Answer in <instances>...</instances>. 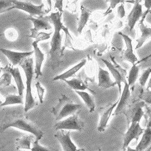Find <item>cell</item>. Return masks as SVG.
Segmentation results:
<instances>
[{
    "mask_svg": "<svg viewBox=\"0 0 151 151\" xmlns=\"http://www.w3.org/2000/svg\"><path fill=\"white\" fill-rule=\"evenodd\" d=\"M64 81L69 86V87L71 88L72 89H74L75 91H84L86 90H88L91 93L96 94L88 86L84 83V82L79 78H73L70 80L66 79L64 80Z\"/></svg>",
    "mask_w": 151,
    "mask_h": 151,
    "instance_id": "cell-23",
    "label": "cell"
},
{
    "mask_svg": "<svg viewBox=\"0 0 151 151\" xmlns=\"http://www.w3.org/2000/svg\"><path fill=\"white\" fill-rule=\"evenodd\" d=\"M32 46L34 47V53L35 55V70L34 73L35 74V78L37 79L39 77H43V75L42 72V66L44 60L45 55L41 51L40 48L38 45V42L34 41L32 43Z\"/></svg>",
    "mask_w": 151,
    "mask_h": 151,
    "instance_id": "cell-15",
    "label": "cell"
},
{
    "mask_svg": "<svg viewBox=\"0 0 151 151\" xmlns=\"http://www.w3.org/2000/svg\"><path fill=\"white\" fill-rule=\"evenodd\" d=\"M138 74H139V67L137 66V64H133V66L131 67V70L129 72V75L128 77V84L129 86V88L133 87L137 79Z\"/></svg>",
    "mask_w": 151,
    "mask_h": 151,
    "instance_id": "cell-27",
    "label": "cell"
},
{
    "mask_svg": "<svg viewBox=\"0 0 151 151\" xmlns=\"http://www.w3.org/2000/svg\"><path fill=\"white\" fill-rule=\"evenodd\" d=\"M9 128H14L33 134L35 139L39 141L44 133L38 126L31 122L26 115L20 111H12L8 113L0 124V133Z\"/></svg>",
    "mask_w": 151,
    "mask_h": 151,
    "instance_id": "cell-1",
    "label": "cell"
},
{
    "mask_svg": "<svg viewBox=\"0 0 151 151\" xmlns=\"http://www.w3.org/2000/svg\"><path fill=\"white\" fill-rule=\"evenodd\" d=\"M0 36H1V35H0Z\"/></svg>",
    "mask_w": 151,
    "mask_h": 151,
    "instance_id": "cell-45",
    "label": "cell"
},
{
    "mask_svg": "<svg viewBox=\"0 0 151 151\" xmlns=\"http://www.w3.org/2000/svg\"><path fill=\"white\" fill-rule=\"evenodd\" d=\"M150 74H151V68H148L146 70H144L142 72L141 77L139 78V84L142 87H144L146 86V82L147 81V79Z\"/></svg>",
    "mask_w": 151,
    "mask_h": 151,
    "instance_id": "cell-30",
    "label": "cell"
},
{
    "mask_svg": "<svg viewBox=\"0 0 151 151\" xmlns=\"http://www.w3.org/2000/svg\"><path fill=\"white\" fill-rule=\"evenodd\" d=\"M76 151H87V150H85L84 149H79Z\"/></svg>",
    "mask_w": 151,
    "mask_h": 151,
    "instance_id": "cell-44",
    "label": "cell"
},
{
    "mask_svg": "<svg viewBox=\"0 0 151 151\" xmlns=\"http://www.w3.org/2000/svg\"><path fill=\"white\" fill-rule=\"evenodd\" d=\"M62 13L59 11L52 12L48 16L50 22L54 26V34L50 42V50L48 52L50 55V65L52 69H55L58 65L59 60L61 57L62 54V37L61 30L65 27L63 24L61 22Z\"/></svg>",
    "mask_w": 151,
    "mask_h": 151,
    "instance_id": "cell-2",
    "label": "cell"
},
{
    "mask_svg": "<svg viewBox=\"0 0 151 151\" xmlns=\"http://www.w3.org/2000/svg\"><path fill=\"white\" fill-rule=\"evenodd\" d=\"M81 108L80 104H75L65 94H61L58 98V104L53 106L50 112L53 115L55 120L59 122L76 113Z\"/></svg>",
    "mask_w": 151,
    "mask_h": 151,
    "instance_id": "cell-4",
    "label": "cell"
},
{
    "mask_svg": "<svg viewBox=\"0 0 151 151\" xmlns=\"http://www.w3.org/2000/svg\"><path fill=\"white\" fill-rule=\"evenodd\" d=\"M39 141L35 139L33 142L32 145V149L30 150L31 151H53L48 148L41 146L39 143Z\"/></svg>",
    "mask_w": 151,
    "mask_h": 151,
    "instance_id": "cell-35",
    "label": "cell"
},
{
    "mask_svg": "<svg viewBox=\"0 0 151 151\" xmlns=\"http://www.w3.org/2000/svg\"><path fill=\"white\" fill-rule=\"evenodd\" d=\"M144 20L141 19L139 23V27L141 32V35L136 40L137 45L136 46V49L141 47L146 41L151 38V28L146 26L144 24Z\"/></svg>",
    "mask_w": 151,
    "mask_h": 151,
    "instance_id": "cell-22",
    "label": "cell"
},
{
    "mask_svg": "<svg viewBox=\"0 0 151 151\" xmlns=\"http://www.w3.org/2000/svg\"><path fill=\"white\" fill-rule=\"evenodd\" d=\"M139 97L142 101L151 105V90H146L143 91L139 95Z\"/></svg>",
    "mask_w": 151,
    "mask_h": 151,
    "instance_id": "cell-33",
    "label": "cell"
},
{
    "mask_svg": "<svg viewBox=\"0 0 151 151\" xmlns=\"http://www.w3.org/2000/svg\"><path fill=\"white\" fill-rule=\"evenodd\" d=\"M87 63L86 59H83L82 61H81L78 64L76 65L73 67H72L70 70L66 71V72L62 73L58 76H56L53 79V81H58V80H62L64 81L66 79H68L69 78H71L73 76H74L78 71H79L81 69L83 68Z\"/></svg>",
    "mask_w": 151,
    "mask_h": 151,
    "instance_id": "cell-21",
    "label": "cell"
},
{
    "mask_svg": "<svg viewBox=\"0 0 151 151\" xmlns=\"http://www.w3.org/2000/svg\"><path fill=\"white\" fill-rule=\"evenodd\" d=\"M33 58L28 57L24 59L19 65L24 71L26 78V97H25L24 111L27 112L38 105V103L34 99L32 94V84L34 79V67Z\"/></svg>",
    "mask_w": 151,
    "mask_h": 151,
    "instance_id": "cell-3",
    "label": "cell"
},
{
    "mask_svg": "<svg viewBox=\"0 0 151 151\" xmlns=\"http://www.w3.org/2000/svg\"><path fill=\"white\" fill-rule=\"evenodd\" d=\"M144 131V129L141 127L139 123H131L128 131L124 135L122 150L124 151L127 150L129 144L133 139L137 141L139 136L143 134Z\"/></svg>",
    "mask_w": 151,
    "mask_h": 151,
    "instance_id": "cell-8",
    "label": "cell"
},
{
    "mask_svg": "<svg viewBox=\"0 0 151 151\" xmlns=\"http://www.w3.org/2000/svg\"><path fill=\"white\" fill-rule=\"evenodd\" d=\"M118 104V100L114 104L109 105L107 106L101 107L99 110L100 113V121L98 125L97 130L100 133H102L105 130V128L107 126V123L110 118L111 115L113 110L116 107Z\"/></svg>",
    "mask_w": 151,
    "mask_h": 151,
    "instance_id": "cell-10",
    "label": "cell"
},
{
    "mask_svg": "<svg viewBox=\"0 0 151 151\" xmlns=\"http://www.w3.org/2000/svg\"><path fill=\"white\" fill-rule=\"evenodd\" d=\"M137 151H150L151 150V128L146 127L144 129L141 141L136 146Z\"/></svg>",
    "mask_w": 151,
    "mask_h": 151,
    "instance_id": "cell-19",
    "label": "cell"
},
{
    "mask_svg": "<svg viewBox=\"0 0 151 151\" xmlns=\"http://www.w3.org/2000/svg\"><path fill=\"white\" fill-rule=\"evenodd\" d=\"M117 14L118 17L120 19H123L125 16V10L124 8L123 3L121 4L117 8Z\"/></svg>",
    "mask_w": 151,
    "mask_h": 151,
    "instance_id": "cell-38",
    "label": "cell"
},
{
    "mask_svg": "<svg viewBox=\"0 0 151 151\" xmlns=\"http://www.w3.org/2000/svg\"><path fill=\"white\" fill-rule=\"evenodd\" d=\"M55 8H57L60 13L63 14V1H56Z\"/></svg>",
    "mask_w": 151,
    "mask_h": 151,
    "instance_id": "cell-39",
    "label": "cell"
},
{
    "mask_svg": "<svg viewBox=\"0 0 151 151\" xmlns=\"http://www.w3.org/2000/svg\"><path fill=\"white\" fill-rule=\"evenodd\" d=\"M142 14L143 12L142 5L139 3L135 4L127 18L128 25L129 27L130 31L133 29L136 22L140 19L141 17H142Z\"/></svg>",
    "mask_w": 151,
    "mask_h": 151,
    "instance_id": "cell-16",
    "label": "cell"
},
{
    "mask_svg": "<svg viewBox=\"0 0 151 151\" xmlns=\"http://www.w3.org/2000/svg\"><path fill=\"white\" fill-rule=\"evenodd\" d=\"M81 16L78 21V32L81 34L82 31L84 29L85 26L86 25L88 20H89V17L91 14V11L84 7V6H81Z\"/></svg>",
    "mask_w": 151,
    "mask_h": 151,
    "instance_id": "cell-24",
    "label": "cell"
},
{
    "mask_svg": "<svg viewBox=\"0 0 151 151\" xmlns=\"http://www.w3.org/2000/svg\"><path fill=\"white\" fill-rule=\"evenodd\" d=\"M144 6L147 8V11L151 12V0H145L144 1Z\"/></svg>",
    "mask_w": 151,
    "mask_h": 151,
    "instance_id": "cell-40",
    "label": "cell"
},
{
    "mask_svg": "<svg viewBox=\"0 0 151 151\" xmlns=\"http://www.w3.org/2000/svg\"><path fill=\"white\" fill-rule=\"evenodd\" d=\"M119 35H121L124 41L125 42L126 46H127V49L124 50L122 53V57L124 60L127 61L132 64H135L137 61V58L136 56L134 55L133 52V45H132V40L127 35L121 32H119Z\"/></svg>",
    "mask_w": 151,
    "mask_h": 151,
    "instance_id": "cell-14",
    "label": "cell"
},
{
    "mask_svg": "<svg viewBox=\"0 0 151 151\" xmlns=\"http://www.w3.org/2000/svg\"><path fill=\"white\" fill-rule=\"evenodd\" d=\"M151 57V53L149 55H148L147 56H146V57H145V58H144L142 60H141V61H139V62H137V63H136V64L137 65V64H139V63H142V62H144V61H146L147 60H148L149 58H150Z\"/></svg>",
    "mask_w": 151,
    "mask_h": 151,
    "instance_id": "cell-41",
    "label": "cell"
},
{
    "mask_svg": "<svg viewBox=\"0 0 151 151\" xmlns=\"http://www.w3.org/2000/svg\"><path fill=\"white\" fill-rule=\"evenodd\" d=\"M13 6L12 1L8 0H0V14L8 12V10Z\"/></svg>",
    "mask_w": 151,
    "mask_h": 151,
    "instance_id": "cell-31",
    "label": "cell"
},
{
    "mask_svg": "<svg viewBox=\"0 0 151 151\" xmlns=\"http://www.w3.org/2000/svg\"><path fill=\"white\" fill-rule=\"evenodd\" d=\"M127 151H137L136 149H133V148L130 147L129 146H128V147L127 148Z\"/></svg>",
    "mask_w": 151,
    "mask_h": 151,
    "instance_id": "cell-43",
    "label": "cell"
},
{
    "mask_svg": "<svg viewBox=\"0 0 151 151\" xmlns=\"http://www.w3.org/2000/svg\"><path fill=\"white\" fill-rule=\"evenodd\" d=\"M54 136L57 139L63 149V151H76L77 147L71 141L70 131L68 130H58Z\"/></svg>",
    "mask_w": 151,
    "mask_h": 151,
    "instance_id": "cell-9",
    "label": "cell"
},
{
    "mask_svg": "<svg viewBox=\"0 0 151 151\" xmlns=\"http://www.w3.org/2000/svg\"><path fill=\"white\" fill-rule=\"evenodd\" d=\"M1 70L3 72L4 71L8 72L9 73L11 74L12 77H13L15 83H16V86H17L18 95L22 96L24 91L25 89V87H24V84L23 83L22 78L21 77V74L19 68H17V67L13 68V66H12L7 65L4 68H2Z\"/></svg>",
    "mask_w": 151,
    "mask_h": 151,
    "instance_id": "cell-13",
    "label": "cell"
},
{
    "mask_svg": "<svg viewBox=\"0 0 151 151\" xmlns=\"http://www.w3.org/2000/svg\"><path fill=\"white\" fill-rule=\"evenodd\" d=\"M98 79V86L102 89H109V88L113 87L116 85L115 82H113L110 78L109 73L107 71L104 70L101 67H99Z\"/></svg>",
    "mask_w": 151,
    "mask_h": 151,
    "instance_id": "cell-17",
    "label": "cell"
},
{
    "mask_svg": "<svg viewBox=\"0 0 151 151\" xmlns=\"http://www.w3.org/2000/svg\"><path fill=\"white\" fill-rule=\"evenodd\" d=\"M35 87L37 89V95H38V97H39V102L40 104H43V98H44V93H45V88L42 86L39 81H37L35 83Z\"/></svg>",
    "mask_w": 151,
    "mask_h": 151,
    "instance_id": "cell-32",
    "label": "cell"
},
{
    "mask_svg": "<svg viewBox=\"0 0 151 151\" xmlns=\"http://www.w3.org/2000/svg\"><path fill=\"white\" fill-rule=\"evenodd\" d=\"M102 60L104 63V64L106 65V66L107 67V68L109 69V70L112 74L113 77L114 78V79L115 80V83H116V85L118 86L119 95H121L122 94V82L124 83V82L127 81L125 80L124 78H123V77L122 76V74L119 73V72L116 68V67L113 65L111 62L106 60H104V59H102Z\"/></svg>",
    "mask_w": 151,
    "mask_h": 151,
    "instance_id": "cell-20",
    "label": "cell"
},
{
    "mask_svg": "<svg viewBox=\"0 0 151 151\" xmlns=\"http://www.w3.org/2000/svg\"><path fill=\"white\" fill-rule=\"evenodd\" d=\"M85 127L84 122L79 117L78 113L71 115L56 123L55 126V130H76L82 131Z\"/></svg>",
    "mask_w": 151,
    "mask_h": 151,
    "instance_id": "cell-6",
    "label": "cell"
},
{
    "mask_svg": "<svg viewBox=\"0 0 151 151\" xmlns=\"http://www.w3.org/2000/svg\"><path fill=\"white\" fill-rule=\"evenodd\" d=\"M12 3L13 4V6L9 8L8 11L14 9H19L27 12L30 14V16L32 17H35V16H43L48 13L45 4L43 3L40 5H35L29 1H17V0H12Z\"/></svg>",
    "mask_w": 151,
    "mask_h": 151,
    "instance_id": "cell-5",
    "label": "cell"
},
{
    "mask_svg": "<svg viewBox=\"0 0 151 151\" xmlns=\"http://www.w3.org/2000/svg\"><path fill=\"white\" fill-rule=\"evenodd\" d=\"M75 92L83 100L84 104H86L88 110H89V111L90 113L93 112L96 109V104L92 96L84 91H76Z\"/></svg>",
    "mask_w": 151,
    "mask_h": 151,
    "instance_id": "cell-25",
    "label": "cell"
},
{
    "mask_svg": "<svg viewBox=\"0 0 151 151\" xmlns=\"http://www.w3.org/2000/svg\"><path fill=\"white\" fill-rule=\"evenodd\" d=\"M33 134H26L17 138L15 142L16 150H31L32 143L35 140Z\"/></svg>",
    "mask_w": 151,
    "mask_h": 151,
    "instance_id": "cell-18",
    "label": "cell"
},
{
    "mask_svg": "<svg viewBox=\"0 0 151 151\" xmlns=\"http://www.w3.org/2000/svg\"><path fill=\"white\" fill-rule=\"evenodd\" d=\"M144 107L146 109V113H144V116H145L146 120V127L151 128V106L145 105Z\"/></svg>",
    "mask_w": 151,
    "mask_h": 151,
    "instance_id": "cell-34",
    "label": "cell"
},
{
    "mask_svg": "<svg viewBox=\"0 0 151 151\" xmlns=\"http://www.w3.org/2000/svg\"><path fill=\"white\" fill-rule=\"evenodd\" d=\"M24 100L23 97L19 95H13V94H9L5 96L4 100L2 104H0V108L4 107V106L16 105V104H23Z\"/></svg>",
    "mask_w": 151,
    "mask_h": 151,
    "instance_id": "cell-26",
    "label": "cell"
},
{
    "mask_svg": "<svg viewBox=\"0 0 151 151\" xmlns=\"http://www.w3.org/2000/svg\"><path fill=\"white\" fill-rule=\"evenodd\" d=\"M4 35L9 41L14 42L17 39L19 34L15 29L9 28L5 31Z\"/></svg>",
    "mask_w": 151,
    "mask_h": 151,
    "instance_id": "cell-28",
    "label": "cell"
},
{
    "mask_svg": "<svg viewBox=\"0 0 151 151\" xmlns=\"http://www.w3.org/2000/svg\"><path fill=\"white\" fill-rule=\"evenodd\" d=\"M52 34V32H50V34H47L45 32H39L36 37L35 41H37V42H39L40 41L48 40L50 38V35H51Z\"/></svg>",
    "mask_w": 151,
    "mask_h": 151,
    "instance_id": "cell-37",
    "label": "cell"
},
{
    "mask_svg": "<svg viewBox=\"0 0 151 151\" xmlns=\"http://www.w3.org/2000/svg\"><path fill=\"white\" fill-rule=\"evenodd\" d=\"M124 84V87L123 91L118 99V104L116 106L114 113H113V115H118L120 113H123L128 106L131 97V92L129 90V86H128L127 82L125 81Z\"/></svg>",
    "mask_w": 151,
    "mask_h": 151,
    "instance_id": "cell-12",
    "label": "cell"
},
{
    "mask_svg": "<svg viewBox=\"0 0 151 151\" xmlns=\"http://www.w3.org/2000/svg\"><path fill=\"white\" fill-rule=\"evenodd\" d=\"M27 19L30 20L34 24V28L30 29L31 32V35H29L30 37L36 39L37 35L39 33V31L41 30H48L52 28L48 16H38L37 17H35L29 16Z\"/></svg>",
    "mask_w": 151,
    "mask_h": 151,
    "instance_id": "cell-7",
    "label": "cell"
},
{
    "mask_svg": "<svg viewBox=\"0 0 151 151\" xmlns=\"http://www.w3.org/2000/svg\"><path fill=\"white\" fill-rule=\"evenodd\" d=\"M0 52L6 56L9 61L11 62L12 66H17L20 64V63L25 58L30 57L34 53V51L29 52H14L12 50L0 48Z\"/></svg>",
    "mask_w": 151,
    "mask_h": 151,
    "instance_id": "cell-11",
    "label": "cell"
},
{
    "mask_svg": "<svg viewBox=\"0 0 151 151\" xmlns=\"http://www.w3.org/2000/svg\"><path fill=\"white\" fill-rule=\"evenodd\" d=\"M123 2H124V1H122V0H113V1H110V7H109V8L106 11V12H105L104 16L108 15L109 13H110V12L112 11V10L115 8V6L117 4L121 3H123Z\"/></svg>",
    "mask_w": 151,
    "mask_h": 151,
    "instance_id": "cell-36",
    "label": "cell"
},
{
    "mask_svg": "<svg viewBox=\"0 0 151 151\" xmlns=\"http://www.w3.org/2000/svg\"><path fill=\"white\" fill-rule=\"evenodd\" d=\"M150 89H151V78L149 79V81L147 88H146V90H149Z\"/></svg>",
    "mask_w": 151,
    "mask_h": 151,
    "instance_id": "cell-42",
    "label": "cell"
},
{
    "mask_svg": "<svg viewBox=\"0 0 151 151\" xmlns=\"http://www.w3.org/2000/svg\"><path fill=\"white\" fill-rule=\"evenodd\" d=\"M12 76L10 73L4 71L3 74L0 78V86L8 87L11 84Z\"/></svg>",
    "mask_w": 151,
    "mask_h": 151,
    "instance_id": "cell-29",
    "label": "cell"
},
{
    "mask_svg": "<svg viewBox=\"0 0 151 151\" xmlns=\"http://www.w3.org/2000/svg\"><path fill=\"white\" fill-rule=\"evenodd\" d=\"M122 151H124V150H122Z\"/></svg>",
    "mask_w": 151,
    "mask_h": 151,
    "instance_id": "cell-46",
    "label": "cell"
}]
</instances>
